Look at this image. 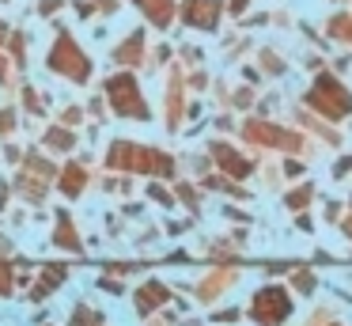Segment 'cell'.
Listing matches in <instances>:
<instances>
[{
  "label": "cell",
  "instance_id": "30bf717a",
  "mask_svg": "<svg viewBox=\"0 0 352 326\" xmlns=\"http://www.w3.org/2000/svg\"><path fill=\"white\" fill-rule=\"evenodd\" d=\"M235 281H239L235 269H212V273H208V277L197 285V300H201V303H212L216 296H223L231 285H235Z\"/></svg>",
  "mask_w": 352,
  "mask_h": 326
},
{
  "label": "cell",
  "instance_id": "f1b7e54d",
  "mask_svg": "<svg viewBox=\"0 0 352 326\" xmlns=\"http://www.w3.org/2000/svg\"><path fill=\"white\" fill-rule=\"evenodd\" d=\"M23 99H27V110H31V114H42V103H38V95H34L31 88L23 91Z\"/></svg>",
  "mask_w": 352,
  "mask_h": 326
},
{
  "label": "cell",
  "instance_id": "7c38bea8",
  "mask_svg": "<svg viewBox=\"0 0 352 326\" xmlns=\"http://www.w3.org/2000/svg\"><path fill=\"white\" fill-rule=\"evenodd\" d=\"M65 281H69V269H65V265H46V269H42V277L34 281V288H31V300H46V296L57 292Z\"/></svg>",
  "mask_w": 352,
  "mask_h": 326
},
{
  "label": "cell",
  "instance_id": "ab89813d",
  "mask_svg": "<svg viewBox=\"0 0 352 326\" xmlns=\"http://www.w3.org/2000/svg\"><path fill=\"white\" fill-rule=\"evenodd\" d=\"M4 76H8V61L0 57V80H4Z\"/></svg>",
  "mask_w": 352,
  "mask_h": 326
},
{
  "label": "cell",
  "instance_id": "277c9868",
  "mask_svg": "<svg viewBox=\"0 0 352 326\" xmlns=\"http://www.w3.org/2000/svg\"><path fill=\"white\" fill-rule=\"evenodd\" d=\"M107 103L110 110L118 114V118H133V121H148L152 118V110H148L144 95H140L137 80H133V72H114L107 80Z\"/></svg>",
  "mask_w": 352,
  "mask_h": 326
},
{
  "label": "cell",
  "instance_id": "d590c367",
  "mask_svg": "<svg viewBox=\"0 0 352 326\" xmlns=\"http://www.w3.org/2000/svg\"><path fill=\"white\" fill-rule=\"evenodd\" d=\"M246 4H250V0H231V15H243Z\"/></svg>",
  "mask_w": 352,
  "mask_h": 326
},
{
  "label": "cell",
  "instance_id": "4dcf8cb0",
  "mask_svg": "<svg viewBox=\"0 0 352 326\" xmlns=\"http://www.w3.org/2000/svg\"><path fill=\"white\" fill-rule=\"evenodd\" d=\"M349 171H352V156H344L341 163L333 167V179H341V174H349Z\"/></svg>",
  "mask_w": 352,
  "mask_h": 326
},
{
  "label": "cell",
  "instance_id": "d6986e66",
  "mask_svg": "<svg viewBox=\"0 0 352 326\" xmlns=\"http://www.w3.org/2000/svg\"><path fill=\"white\" fill-rule=\"evenodd\" d=\"M311 197H314V186H311V182H303V186H296L288 197H284V205L299 212V209H307V205H311Z\"/></svg>",
  "mask_w": 352,
  "mask_h": 326
},
{
  "label": "cell",
  "instance_id": "8d00e7d4",
  "mask_svg": "<svg viewBox=\"0 0 352 326\" xmlns=\"http://www.w3.org/2000/svg\"><path fill=\"white\" fill-rule=\"evenodd\" d=\"M326 216H329V220H337V216H341V205L329 201V205H326Z\"/></svg>",
  "mask_w": 352,
  "mask_h": 326
},
{
  "label": "cell",
  "instance_id": "8fae6325",
  "mask_svg": "<svg viewBox=\"0 0 352 326\" xmlns=\"http://www.w3.org/2000/svg\"><path fill=\"white\" fill-rule=\"evenodd\" d=\"M57 186H61L65 197H80L87 186V167L84 163H65L61 174H57Z\"/></svg>",
  "mask_w": 352,
  "mask_h": 326
},
{
  "label": "cell",
  "instance_id": "4316f807",
  "mask_svg": "<svg viewBox=\"0 0 352 326\" xmlns=\"http://www.w3.org/2000/svg\"><path fill=\"white\" fill-rule=\"evenodd\" d=\"M175 194H178V197H182V201H186V205H190V209H197V190H193V186H186V182H182V186H178V190H175Z\"/></svg>",
  "mask_w": 352,
  "mask_h": 326
},
{
  "label": "cell",
  "instance_id": "8992f818",
  "mask_svg": "<svg viewBox=\"0 0 352 326\" xmlns=\"http://www.w3.org/2000/svg\"><path fill=\"white\" fill-rule=\"evenodd\" d=\"M243 136H246V141H254V144H261V148H280V152H299V148H303V133L284 129V125H276V121H261V118L246 121Z\"/></svg>",
  "mask_w": 352,
  "mask_h": 326
},
{
  "label": "cell",
  "instance_id": "f35d334b",
  "mask_svg": "<svg viewBox=\"0 0 352 326\" xmlns=\"http://www.w3.org/2000/svg\"><path fill=\"white\" fill-rule=\"evenodd\" d=\"M95 4H99L102 12H114V0H95Z\"/></svg>",
  "mask_w": 352,
  "mask_h": 326
},
{
  "label": "cell",
  "instance_id": "9c48e42d",
  "mask_svg": "<svg viewBox=\"0 0 352 326\" xmlns=\"http://www.w3.org/2000/svg\"><path fill=\"white\" fill-rule=\"evenodd\" d=\"M170 300V288L167 285H163V281H144V285H140L137 288V292H133V303H137V315H152V311H160L163 307V303H167Z\"/></svg>",
  "mask_w": 352,
  "mask_h": 326
},
{
  "label": "cell",
  "instance_id": "e575fe53",
  "mask_svg": "<svg viewBox=\"0 0 352 326\" xmlns=\"http://www.w3.org/2000/svg\"><path fill=\"white\" fill-rule=\"evenodd\" d=\"M216 323H231V318H239V311H216Z\"/></svg>",
  "mask_w": 352,
  "mask_h": 326
},
{
  "label": "cell",
  "instance_id": "836d02e7",
  "mask_svg": "<svg viewBox=\"0 0 352 326\" xmlns=\"http://www.w3.org/2000/svg\"><path fill=\"white\" fill-rule=\"evenodd\" d=\"M296 227H303V232H311V227H314V220L307 216V212H299V216H296Z\"/></svg>",
  "mask_w": 352,
  "mask_h": 326
},
{
  "label": "cell",
  "instance_id": "7402d4cb",
  "mask_svg": "<svg viewBox=\"0 0 352 326\" xmlns=\"http://www.w3.org/2000/svg\"><path fill=\"white\" fill-rule=\"evenodd\" d=\"M205 186H208V190H223V194H228V197H246V190L231 186V182H223V179H212V174H208V179H205Z\"/></svg>",
  "mask_w": 352,
  "mask_h": 326
},
{
  "label": "cell",
  "instance_id": "52a82bcc",
  "mask_svg": "<svg viewBox=\"0 0 352 326\" xmlns=\"http://www.w3.org/2000/svg\"><path fill=\"white\" fill-rule=\"evenodd\" d=\"M220 15H223L220 0H182V23H190L197 30H216Z\"/></svg>",
  "mask_w": 352,
  "mask_h": 326
},
{
  "label": "cell",
  "instance_id": "d4e9b609",
  "mask_svg": "<svg viewBox=\"0 0 352 326\" xmlns=\"http://www.w3.org/2000/svg\"><path fill=\"white\" fill-rule=\"evenodd\" d=\"M148 197H152V201H160V205H175L170 190H167V186H160V182H152V186H148Z\"/></svg>",
  "mask_w": 352,
  "mask_h": 326
},
{
  "label": "cell",
  "instance_id": "cb8c5ba5",
  "mask_svg": "<svg viewBox=\"0 0 352 326\" xmlns=\"http://www.w3.org/2000/svg\"><path fill=\"white\" fill-rule=\"evenodd\" d=\"M12 288H16V277H12V265L0 258V296H12Z\"/></svg>",
  "mask_w": 352,
  "mask_h": 326
},
{
  "label": "cell",
  "instance_id": "484cf974",
  "mask_svg": "<svg viewBox=\"0 0 352 326\" xmlns=\"http://www.w3.org/2000/svg\"><path fill=\"white\" fill-rule=\"evenodd\" d=\"M261 65H265V68H269V72H273V76H280V72H284V61H280V57H273V53H269V50L261 53Z\"/></svg>",
  "mask_w": 352,
  "mask_h": 326
},
{
  "label": "cell",
  "instance_id": "ffe728a7",
  "mask_svg": "<svg viewBox=\"0 0 352 326\" xmlns=\"http://www.w3.org/2000/svg\"><path fill=\"white\" fill-rule=\"evenodd\" d=\"M326 30H329L333 38H341V42L352 45V15H333V19L326 23Z\"/></svg>",
  "mask_w": 352,
  "mask_h": 326
},
{
  "label": "cell",
  "instance_id": "e0dca14e",
  "mask_svg": "<svg viewBox=\"0 0 352 326\" xmlns=\"http://www.w3.org/2000/svg\"><path fill=\"white\" fill-rule=\"evenodd\" d=\"M46 148H54V152H72L76 148V133H72L69 125H54L46 133Z\"/></svg>",
  "mask_w": 352,
  "mask_h": 326
},
{
  "label": "cell",
  "instance_id": "7bdbcfd3",
  "mask_svg": "<svg viewBox=\"0 0 352 326\" xmlns=\"http://www.w3.org/2000/svg\"><path fill=\"white\" fill-rule=\"evenodd\" d=\"M137 4H144V0H137Z\"/></svg>",
  "mask_w": 352,
  "mask_h": 326
},
{
  "label": "cell",
  "instance_id": "9a60e30c",
  "mask_svg": "<svg viewBox=\"0 0 352 326\" xmlns=\"http://www.w3.org/2000/svg\"><path fill=\"white\" fill-rule=\"evenodd\" d=\"M140 8H144V15L155 23V27H167L170 15H175V0H144Z\"/></svg>",
  "mask_w": 352,
  "mask_h": 326
},
{
  "label": "cell",
  "instance_id": "d6a6232c",
  "mask_svg": "<svg viewBox=\"0 0 352 326\" xmlns=\"http://www.w3.org/2000/svg\"><path fill=\"white\" fill-rule=\"evenodd\" d=\"M38 8H42V15H54V12H57V8H61V0H42V4H38Z\"/></svg>",
  "mask_w": 352,
  "mask_h": 326
},
{
  "label": "cell",
  "instance_id": "5b68a950",
  "mask_svg": "<svg viewBox=\"0 0 352 326\" xmlns=\"http://www.w3.org/2000/svg\"><path fill=\"white\" fill-rule=\"evenodd\" d=\"M292 318V296L280 285H265L250 300V323L258 326H284Z\"/></svg>",
  "mask_w": 352,
  "mask_h": 326
},
{
  "label": "cell",
  "instance_id": "4fadbf2b",
  "mask_svg": "<svg viewBox=\"0 0 352 326\" xmlns=\"http://www.w3.org/2000/svg\"><path fill=\"white\" fill-rule=\"evenodd\" d=\"M54 243H57L61 250H72V254H80V250H84V243H80V235H76L72 216H57V224H54Z\"/></svg>",
  "mask_w": 352,
  "mask_h": 326
},
{
  "label": "cell",
  "instance_id": "1f68e13d",
  "mask_svg": "<svg viewBox=\"0 0 352 326\" xmlns=\"http://www.w3.org/2000/svg\"><path fill=\"white\" fill-rule=\"evenodd\" d=\"M284 171H288L292 179H296V174H303V163H299V159H288V163H284Z\"/></svg>",
  "mask_w": 352,
  "mask_h": 326
},
{
  "label": "cell",
  "instance_id": "b9f144b4",
  "mask_svg": "<svg viewBox=\"0 0 352 326\" xmlns=\"http://www.w3.org/2000/svg\"><path fill=\"white\" fill-rule=\"evenodd\" d=\"M4 38H8V27H4V23H0V45H4Z\"/></svg>",
  "mask_w": 352,
  "mask_h": 326
},
{
  "label": "cell",
  "instance_id": "ee69618b",
  "mask_svg": "<svg viewBox=\"0 0 352 326\" xmlns=\"http://www.w3.org/2000/svg\"><path fill=\"white\" fill-rule=\"evenodd\" d=\"M333 326H341V323H333Z\"/></svg>",
  "mask_w": 352,
  "mask_h": 326
},
{
  "label": "cell",
  "instance_id": "5bb4252c",
  "mask_svg": "<svg viewBox=\"0 0 352 326\" xmlns=\"http://www.w3.org/2000/svg\"><path fill=\"white\" fill-rule=\"evenodd\" d=\"M140 57H144V30H133V34L125 38V45L114 50V61L118 65H137Z\"/></svg>",
  "mask_w": 352,
  "mask_h": 326
},
{
  "label": "cell",
  "instance_id": "ac0fdd59",
  "mask_svg": "<svg viewBox=\"0 0 352 326\" xmlns=\"http://www.w3.org/2000/svg\"><path fill=\"white\" fill-rule=\"evenodd\" d=\"M16 186H19V194H23L27 201H34V205H42V197H46V186H42V179H38V174L31 179V174L23 171V179H19Z\"/></svg>",
  "mask_w": 352,
  "mask_h": 326
},
{
  "label": "cell",
  "instance_id": "7a4b0ae2",
  "mask_svg": "<svg viewBox=\"0 0 352 326\" xmlns=\"http://www.w3.org/2000/svg\"><path fill=\"white\" fill-rule=\"evenodd\" d=\"M46 65H50V72L65 76V80H72V83H87V80H91V57L80 50V42L69 34V30H57L54 50H50Z\"/></svg>",
  "mask_w": 352,
  "mask_h": 326
},
{
  "label": "cell",
  "instance_id": "74e56055",
  "mask_svg": "<svg viewBox=\"0 0 352 326\" xmlns=\"http://www.w3.org/2000/svg\"><path fill=\"white\" fill-rule=\"evenodd\" d=\"M8 205V182H0V209Z\"/></svg>",
  "mask_w": 352,
  "mask_h": 326
},
{
  "label": "cell",
  "instance_id": "603a6c76",
  "mask_svg": "<svg viewBox=\"0 0 352 326\" xmlns=\"http://www.w3.org/2000/svg\"><path fill=\"white\" fill-rule=\"evenodd\" d=\"M27 171H34L38 179H50L54 167H50V159H42V156H27Z\"/></svg>",
  "mask_w": 352,
  "mask_h": 326
},
{
  "label": "cell",
  "instance_id": "3957f363",
  "mask_svg": "<svg viewBox=\"0 0 352 326\" xmlns=\"http://www.w3.org/2000/svg\"><path fill=\"white\" fill-rule=\"evenodd\" d=\"M303 103L311 106L314 114H322V118L341 121L352 114V91L344 88L341 80H333V76H318V80L311 83V91L303 95Z\"/></svg>",
  "mask_w": 352,
  "mask_h": 326
},
{
  "label": "cell",
  "instance_id": "44dd1931",
  "mask_svg": "<svg viewBox=\"0 0 352 326\" xmlns=\"http://www.w3.org/2000/svg\"><path fill=\"white\" fill-rule=\"evenodd\" d=\"M292 288L303 292V296H311L314 288H318V277H314L311 269H292Z\"/></svg>",
  "mask_w": 352,
  "mask_h": 326
},
{
  "label": "cell",
  "instance_id": "83f0119b",
  "mask_svg": "<svg viewBox=\"0 0 352 326\" xmlns=\"http://www.w3.org/2000/svg\"><path fill=\"white\" fill-rule=\"evenodd\" d=\"M12 129H16V114H12V110H0V136L12 133Z\"/></svg>",
  "mask_w": 352,
  "mask_h": 326
},
{
  "label": "cell",
  "instance_id": "f546056e",
  "mask_svg": "<svg viewBox=\"0 0 352 326\" xmlns=\"http://www.w3.org/2000/svg\"><path fill=\"white\" fill-rule=\"evenodd\" d=\"M99 285L107 288V292H114V296H118V292H122V288H125L122 281H114V277H99Z\"/></svg>",
  "mask_w": 352,
  "mask_h": 326
},
{
  "label": "cell",
  "instance_id": "ba28073f",
  "mask_svg": "<svg viewBox=\"0 0 352 326\" xmlns=\"http://www.w3.org/2000/svg\"><path fill=\"white\" fill-rule=\"evenodd\" d=\"M212 159L220 163V171L228 174V179H246V174H254V159H246L239 148H231V144H223V141H216L212 148Z\"/></svg>",
  "mask_w": 352,
  "mask_h": 326
},
{
  "label": "cell",
  "instance_id": "60d3db41",
  "mask_svg": "<svg viewBox=\"0 0 352 326\" xmlns=\"http://www.w3.org/2000/svg\"><path fill=\"white\" fill-rule=\"evenodd\" d=\"M344 235H349V239H352V216L344 220Z\"/></svg>",
  "mask_w": 352,
  "mask_h": 326
},
{
  "label": "cell",
  "instance_id": "6da1fadb",
  "mask_svg": "<svg viewBox=\"0 0 352 326\" xmlns=\"http://www.w3.org/2000/svg\"><path fill=\"white\" fill-rule=\"evenodd\" d=\"M107 167L110 171H140V174H155V179H170L175 174V159L160 148L148 144H133V141H114L107 148Z\"/></svg>",
  "mask_w": 352,
  "mask_h": 326
},
{
  "label": "cell",
  "instance_id": "2e32d148",
  "mask_svg": "<svg viewBox=\"0 0 352 326\" xmlns=\"http://www.w3.org/2000/svg\"><path fill=\"white\" fill-rule=\"evenodd\" d=\"M102 323H107V315L99 307H91V303H76L69 318V326H102Z\"/></svg>",
  "mask_w": 352,
  "mask_h": 326
}]
</instances>
